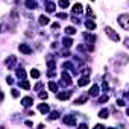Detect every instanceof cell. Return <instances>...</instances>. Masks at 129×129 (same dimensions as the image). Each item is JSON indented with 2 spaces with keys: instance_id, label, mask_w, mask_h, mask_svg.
Masks as SVG:
<instances>
[{
  "instance_id": "obj_30",
  "label": "cell",
  "mask_w": 129,
  "mask_h": 129,
  "mask_svg": "<svg viewBox=\"0 0 129 129\" xmlns=\"http://www.w3.org/2000/svg\"><path fill=\"white\" fill-rule=\"evenodd\" d=\"M11 93H12V96H14V97H18V91H17V90H12Z\"/></svg>"
},
{
  "instance_id": "obj_32",
  "label": "cell",
  "mask_w": 129,
  "mask_h": 129,
  "mask_svg": "<svg viewBox=\"0 0 129 129\" xmlns=\"http://www.w3.org/2000/svg\"><path fill=\"white\" fill-rule=\"evenodd\" d=\"M106 100H108V96H106V94H105V96H102V97H100V102H106Z\"/></svg>"
},
{
  "instance_id": "obj_16",
  "label": "cell",
  "mask_w": 129,
  "mask_h": 129,
  "mask_svg": "<svg viewBox=\"0 0 129 129\" xmlns=\"http://www.w3.org/2000/svg\"><path fill=\"white\" fill-rule=\"evenodd\" d=\"M15 61H17V59H15V56H9V59H6L5 62H6V66H8V67H12V64H14Z\"/></svg>"
},
{
  "instance_id": "obj_27",
  "label": "cell",
  "mask_w": 129,
  "mask_h": 129,
  "mask_svg": "<svg viewBox=\"0 0 129 129\" xmlns=\"http://www.w3.org/2000/svg\"><path fill=\"white\" fill-rule=\"evenodd\" d=\"M58 117H59V112H58V111H55V112L50 114V118H52V120H55V118H58Z\"/></svg>"
},
{
  "instance_id": "obj_34",
  "label": "cell",
  "mask_w": 129,
  "mask_h": 129,
  "mask_svg": "<svg viewBox=\"0 0 129 129\" xmlns=\"http://www.w3.org/2000/svg\"><path fill=\"white\" fill-rule=\"evenodd\" d=\"M2 100H3V93L0 91V102H2Z\"/></svg>"
},
{
  "instance_id": "obj_11",
  "label": "cell",
  "mask_w": 129,
  "mask_h": 129,
  "mask_svg": "<svg viewBox=\"0 0 129 129\" xmlns=\"http://www.w3.org/2000/svg\"><path fill=\"white\" fill-rule=\"evenodd\" d=\"M85 26H87V29H90V30H94V29H96V23L91 21V20H87V21H85Z\"/></svg>"
},
{
  "instance_id": "obj_25",
  "label": "cell",
  "mask_w": 129,
  "mask_h": 129,
  "mask_svg": "<svg viewBox=\"0 0 129 129\" xmlns=\"http://www.w3.org/2000/svg\"><path fill=\"white\" fill-rule=\"evenodd\" d=\"M49 88H50L52 91H56V90H58V85H56L55 82H50V84H49Z\"/></svg>"
},
{
  "instance_id": "obj_8",
  "label": "cell",
  "mask_w": 129,
  "mask_h": 129,
  "mask_svg": "<svg viewBox=\"0 0 129 129\" xmlns=\"http://www.w3.org/2000/svg\"><path fill=\"white\" fill-rule=\"evenodd\" d=\"M97 94H99V87L97 85H93L90 88V91H88V96H97Z\"/></svg>"
},
{
  "instance_id": "obj_29",
  "label": "cell",
  "mask_w": 129,
  "mask_h": 129,
  "mask_svg": "<svg viewBox=\"0 0 129 129\" xmlns=\"http://www.w3.org/2000/svg\"><path fill=\"white\" fill-rule=\"evenodd\" d=\"M117 105H118V106H124V100L118 99V100H117Z\"/></svg>"
},
{
  "instance_id": "obj_5",
  "label": "cell",
  "mask_w": 129,
  "mask_h": 129,
  "mask_svg": "<svg viewBox=\"0 0 129 129\" xmlns=\"http://www.w3.org/2000/svg\"><path fill=\"white\" fill-rule=\"evenodd\" d=\"M88 82H90V79H88V76H87V75H85V76H82V78H79V81H78L79 87H85Z\"/></svg>"
},
{
  "instance_id": "obj_24",
  "label": "cell",
  "mask_w": 129,
  "mask_h": 129,
  "mask_svg": "<svg viewBox=\"0 0 129 129\" xmlns=\"http://www.w3.org/2000/svg\"><path fill=\"white\" fill-rule=\"evenodd\" d=\"M24 75H26V73H24L23 69H18V70H17V76H18V78H24Z\"/></svg>"
},
{
  "instance_id": "obj_12",
  "label": "cell",
  "mask_w": 129,
  "mask_h": 129,
  "mask_svg": "<svg viewBox=\"0 0 129 129\" xmlns=\"http://www.w3.org/2000/svg\"><path fill=\"white\" fill-rule=\"evenodd\" d=\"M62 79H64V84H69V85L72 84V78H70V75H67L66 72L62 73Z\"/></svg>"
},
{
  "instance_id": "obj_9",
  "label": "cell",
  "mask_w": 129,
  "mask_h": 129,
  "mask_svg": "<svg viewBox=\"0 0 129 129\" xmlns=\"http://www.w3.org/2000/svg\"><path fill=\"white\" fill-rule=\"evenodd\" d=\"M32 102H34V100H32V97H24V99L21 100V105L27 108V106H30V105H32Z\"/></svg>"
},
{
  "instance_id": "obj_3",
  "label": "cell",
  "mask_w": 129,
  "mask_h": 129,
  "mask_svg": "<svg viewBox=\"0 0 129 129\" xmlns=\"http://www.w3.org/2000/svg\"><path fill=\"white\" fill-rule=\"evenodd\" d=\"M18 50H20L21 53H24V55H29V53H32V49H30L27 44H20V46H18Z\"/></svg>"
},
{
  "instance_id": "obj_20",
  "label": "cell",
  "mask_w": 129,
  "mask_h": 129,
  "mask_svg": "<svg viewBox=\"0 0 129 129\" xmlns=\"http://www.w3.org/2000/svg\"><path fill=\"white\" fill-rule=\"evenodd\" d=\"M30 76H32L34 79H38V78H40V72L34 69V70H30Z\"/></svg>"
},
{
  "instance_id": "obj_19",
  "label": "cell",
  "mask_w": 129,
  "mask_h": 129,
  "mask_svg": "<svg viewBox=\"0 0 129 129\" xmlns=\"http://www.w3.org/2000/svg\"><path fill=\"white\" fill-rule=\"evenodd\" d=\"M62 43H64V46H66V47H70V46L73 44L72 38H64V40H62Z\"/></svg>"
},
{
  "instance_id": "obj_1",
  "label": "cell",
  "mask_w": 129,
  "mask_h": 129,
  "mask_svg": "<svg viewBox=\"0 0 129 129\" xmlns=\"http://www.w3.org/2000/svg\"><path fill=\"white\" fill-rule=\"evenodd\" d=\"M127 20H129V15H127V14H121V15H118V18H117V21L120 23V26H121L124 30H127V29H129Z\"/></svg>"
},
{
  "instance_id": "obj_18",
  "label": "cell",
  "mask_w": 129,
  "mask_h": 129,
  "mask_svg": "<svg viewBox=\"0 0 129 129\" xmlns=\"http://www.w3.org/2000/svg\"><path fill=\"white\" fill-rule=\"evenodd\" d=\"M108 114H109V112H108V109H102V111L99 112V117H100V118H105V120H106V118H108Z\"/></svg>"
},
{
  "instance_id": "obj_15",
  "label": "cell",
  "mask_w": 129,
  "mask_h": 129,
  "mask_svg": "<svg viewBox=\"0 0 129 129\" xmlns=\"http://www.w3.org/2000/svg\"><path fill=\"white\" fill-rule=\"evenodd\" d=\"M84 38H85V40H88V41H90V44H93V43H94V40H96V37H94V35H90V34H84Z\"/></svg>"
},
{
  "instance_id": "obj_6",
  "label": "cell",
  "mask_w": 129,
  "mask_h": 129,
  "mask_svg": "<svg viewBox=\"0 0 129 129\" xmlns=\"http://www.w3.org/2000/svg\"><path fill=\"white\" fill-rule=\"evenodd\" d=\"M38 109H40V112H41V114H47V112L50 111L49 105H46V103H41V105L38 106Z\"/></svg>"
},
{
  "instance_id": "obj_17",
  "label": "cell",
  "mask_w": 129,
  "mask_h": 129,
  "mask_svg": "<svg viewBox=\"0 0 129 129\" xmlns=\"http://www.w3.org/2000/svg\"><path fill=\"white\" fill-rule=\"evenodd\" d=\"M66 34H67V35H75V34H76V29L72 27V26H69V27H66Z\"/></svg>"
},
{
  "instance_id": "obj_21",
  "label": "cell",
  "mask_w": 129,
  "mask_h": 129,
  "mask_svg": "<svg viewBox=\"0 0 129 129\" xmlns=\"http://www.w3.org/2000/svg\"><path fill=\"white\" fill-rule=\"evenodd\" d=\"M20 87H21V88H24V90H29V87H30V85H29V82H27V81H21V82H20Z\"/></svg>"
},
{
  "instance_id": "obj_33",
  "label": "cell",
  "mask_w": 129,
  "mask_h": 129,
  "mask_svg": "<svg viewBox=\"0 0 129 129\" xmlns=\"http://www.w3.org/2000/svg\"><path fill=\"white\" fill-rule=\"evenodd\" d=\"M56 17H58V18H67V15H66V14H58Z\"/></svg>"
},
{
  "instance_id": "obj_2",
  "label": "cell",
  "mask_w": 129,
  "mask_h": 129,
  "mask_svg": "<svg viewBox=\"0 0 129 129\" xmlns=\"http://www.w3.org/2000/svg\"><path fill=\"white\" fill-rule=\"evenodd\" d=\"M105 32H106V35H108V37H109L112 41H115V43H117V41H120V37H118V34H117L114 29H111L109 26H106V27H105Z\"/></svg>"
},
{
  "instance_id": "obj_10",
  "label": "cell",
  "mask_w": 129,
  "mask_h": 129,
  "mask_svg": "<svg viewBox=\"0 0 129 129\" xmlns=\"http://www.w3.org/2000/svg\"><path fill=\"white\" fill-rule=\"evenodd\" d=\"M59 100H66V99H69L70 97V93H67V91H64V93H59L58 96H56Z\"/></svg>"
},
{
  "instance_id": "obj_35",
  "label": "cell",
  "mask_w": 129,
  "mask_h": 129,
  "mask_svg": "<svg viewBox=\"0 0 129 129\" xmlns=\"http://www.w3.org/2000/svg\"><path fill=\"white\" fill-rule=\"evenodd\" d=\"M93 2H94V0H93Z\"/></svg>"
},
{
  "instance_id": "obj_14",
  "label": "cell",
  "mask_w": 129,
  "mask_h": 129,
  "mask_svg": "<svg viewBox=\"0 0 129 129\" xmlns=\"http://www.w3.org/2000/svg\"><path fill=\"white\" fill-rule=\"evenodd\" d=\"M26 6H27L29 9H35V8H37V2H35V0H27V2H26Z\"/></svg>"
},
{
  "instance_id": "obj_31",
  "label": "cell",
  "mask_w": 129,
  "mask_h": 129,
  "mask_svg": "<svg viewBox=\"0 0 129 129\" xmlns=\"http://www.w3.org/2000/svg\"><path fill=\"white\" fill-rule=\"evenodd\" d=\"M40 97H41V99H46V97H47V93H44V91L40 93Z\"/></svg>"
},
{
  "instance_id": "obj_22",
  "label": "cell",
  "mask_w": 129,
  "mask_h": 129,
  "mask_svg": "<svg viewBox=\"0 0 129 129\" xmlns=\"http://www.w3.org/2000/svg\"><path fill=\"white\" fill-rule=\"evenodd\" d=\"M87 99H88V96H82V97H79V99L76 100V105H79V103H85Z\"/></svg>"
},
{
  "instance_id": "obj_4",
  "label": "cell",
  "mask_w": 129,
  "mask_h": 129,
  "mask_svg": "<svg viewBox=\"0 0 129 129\" xmlns=\"http://www.w3.org/2000/svg\"><path fill=\"white\" fill-rule=\"evenodd\" d=\"M72 11H73V14H75V15H79V14H82V11H84V6H82L81 3H76V5L73 6V9H72Z\"/></svg>"
},
{
  "instance_id": "obj_23",
  "label": "cell",
  "mask_w": 129,
  "mask_h": 129,
  "mask_svg": "<svg viewBox=\"0 0 129 129\" xmlns=\"http://www.w3.org/2000/svg\"><path fill=\"white\" fill-rule=\"evenodd\" d=\"M61 8H67L69 6V0H59V3H58Z\"/></svg>"
},
{
  "instance_id": "obj_26",
  "label": "cell",
  "mask_w": 129,
  "mask_h": 129,
  "mask_svg": "<svg viewBox=\"0 0 129 129\" xmlns=\"http://www.w3.org/2000/svg\"><path fill=\"white\" fill-rule=\"evenodd\" d=\"M55 11V5L53 3H49L47 5V12H53Z\"/></svg>"
},
{
  "instance_id": "obj_13",
  "label": "cell",
  "mask_w": 129,
  "mask_h": 129,
  "mask_svg": "<svg viewBox=\"0 0 129 129\" xmlns=\"http://www.w3.org/2000/svg\"><path fill=\"white\" fill-rule=\"evenodd\" d=\"M40 24L41 26H47L49 24V18L46 15H40Z\"/></svg>"
},
{
  "instance_id": "obj_7",
  "label": "cell",
  "mask_w": 129,
  "mask_h": 129,
  "mask_svg": "<svg viewBox=\"0 0 129 129\" xmlns=\"http://www.w3.org/2000/svg\"><path fill=\"white\" fill-rule=\"evenodd\" d=\"M64 123H66V124H69V126H75L76 124V120L73 118V117H66V118H64Z\"/></svg>"
},
{
  "instance_id": "obj_28",
  "label": "cell",
  "mask_w": 129,
  "mask_h": 129,
  "mask_svg": "<svg viewBox=\"0 0 129 129\" xmlns=\"http://www.w3.org/2000/svg\"><path fill=\"white\" fill-rule=\"evenodd\" d=\"M87 14H88L90 17H91V15L94 17V12H93V9H91V8H87Z\"/></svg>"
}]
</instances>
